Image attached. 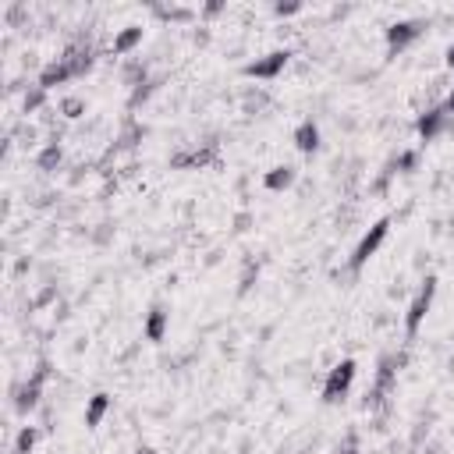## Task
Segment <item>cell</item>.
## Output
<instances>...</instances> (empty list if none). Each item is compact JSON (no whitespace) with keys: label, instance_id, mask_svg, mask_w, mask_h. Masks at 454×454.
Returning a JSON list of instances; mask_svg holds the SVG:
<instances>
[{"label":"cell","instance_id":"cell-8","mask_svg":"<svg viewBox=\"0 0 454 454\" xmlns=\"http://www.w3.org/2000/svg\"><path fill=\"white\" fill-rule=\"evenodd\" d=\"M107 408H110V398L107 394H96L93 401H89V408H85V426H100L103 422V415H107Z\"/></svg>","mask_w":454,"mask_h":454},{"label":"cell","instance_id":"cell-17","mask_svg":"<svg viewBox=\"0 0 454 454\" xmlns=\"http://www.w3.org/2000/svg\"><path fill=\"white\" fill-rule=\"evenodd\" d=\"M447 64H451V68H454V46H451V50H447Z\"/></svg>","mask_w":454,"mask_h":454},{"label":"cell","instance_id":"cell-10","mask_svg":"<svg viewBox=\"0 0 454 454\" xmlns=\"http://www.w3.org/2000/svg\"><path fill=\"white\" fill-rule=\"evenodd\" d=\"M291 181H295V171H291V167H274V171L266 174V189H270V192H281V189L291 185Z\"/></svg>","mask_w":454,"mask_h":454},{"label":"cell","instance_id":"cell-15","mask_svg":"<svg viewBox=\"0 0 454 454\" xmlns=\"http://www.w3.org/2000/svg\"><path fill=\"white\" fill-rule=\"evenodd\" d=\"M295 11H298V4H281L277 8V15H295Z\"/></svg>","mask_w":454,"mask_h":454},{"label":"cell","instance_id":"cell-3","mask_svg":"<svg viewBox=\"0 0 454 454\" xmlns=\"http://www.w3.org/2000/svg\"><path fill=\"white\" fill-rule=\"evenodd\" d=\"M433 291H437V281H426V288H422L419 295H415V302H412V309H408V320H405V326H408V334H415L419 330V323H422V316L430 313V302H433Z\"/></svg>","mask_w":454,"mask_h":454},{"label":"cell","instance_id":"cell-14","mask_svg":"<svg viewBox=\"0 0 454 454\" xmlns=\"http://www.w3.org/2000/svg\"><path fill=\"white\" fill-rule=\"evenodd\" d=\"M398 167H401V171H408V167H415V153H405V157L398 160Z\"/></svg>","mask_w":454,"mask_h":454},{"label":"cell","instance_id":"cell-7","mask_svg":"<svg viewBox=\"0 0 454 454\" xmlns=\"http://www.w3.org/2000/svg\"><path fill=\"white\" fill-rule=\"evenodd\" d=\"M444 121H447V110H444V107H440V110H430L426 117L419 121V135H422V139H433V135L444 128Z\"/></svg>","mask_w":454,"mask_h":454},{"label":"cell","instance_id":"cell-13","mask_svg":"<svg viewBox=\"0 0 454 454\" xmlns=\"http://www.w3.org/2000/svg\"><path fill=\"white\" fill-rule=\"evenodd\" d=\"M64 110H68V117H78L82 103H78V100H68V103H64Z\"/></svg>","mask_w":454,"mask_h":454},{"label":"cell","instance_id":"cell-11","mask_svg":"<svg viewBox=\"0 0 454 454\" xmlns=\"http://www.w3.org/2000/svg\"><path fill=\"white\" fill-rule=\"evenodd\" d=\"M135 43H142V28H128V33H121V36L114 40V50H117V53H128Z\"/></svg>","mask_w":454,"mask_h":454},{"label":"cell","instance_id":"cell-5","mask_svg":"<svg viewBox=\"0 0 454 454\" xmlns=\"http://www.w3.org/2000/svg\"><path fill=\"white\" fill-rule=\"evenodd\" d=\"M415 36H419V21H398V25H390V28H387V43L394 46V50L408 46Z\"/></svg>","mask_w":454,"mask_h":454},{"label":"cell","instance_id":"cell-16","mask_svg":"<svg viewBox=\"0 0 454 454\" xmlns=\"http://www.w3.org/2000/svg\"><path fill=\"white\" fill-rule=\"evenodd\" d=\"M444 110H447V114H454V89H451V96H447V103H444Z\"/></svg>","mask_w":454,"mask_h":454},{"label":"cell","instance_id":"cell-1","mask_svg":"<svg viewBox=\"0 0 454 454\" xmlns=\"http://www.w3.org/2000/svg\"><path fill=\"white\" fill-rule=\"evenodd\" d=\"M387 227H390V220L383 217V220H376L373 227H369V234L366 238H362L358 241V249H355V256H351V270H362V266H366L369 263V256L383 245V238H387Z\"/></svg>","mask_w":454,"mask_h":454},{"label":"cell","instance_id":"cell-6","mask_svg":"<svg viewBox=\"0 0 454 454\" xmlns=\"http://www.w3.org/2000/svg\"><path fill=\"white\" fill-rule=\"evenodd\" d=\"M295 146L302 149V153H313V149L320 146V128L313 125V121H302L298 132H295Z\"/></svg>","mask_w":454,"mask_h":454},{"label":"cell","instance_id":"cell-4","mask_svg":"<svg viewBox=\"0 0 454 454\" xmlns=\"http://www.w3.org/2000/svg\"><path fill=\"white\" fill-rule=\"evenodd\" d=\"M288 50H274V53H270L266 60H256V64H249L245 68V75H252V78H274L284 64H288Z\"/></svg>","mask_w":454,"mask_h":454},{"label":"cell","instance_id":"cell-12","mask_svg":"<svg viewBox=\"0 0 454 454\" xmlns=\"http://www.w3.org/2000/svg\"><path fill=\"white\" fill-rule=\"evenodd\" d=\"M33 444H36V430H21V437H18V447H15V454H28V451H33Z\"/></svg>","mask_w":454,"mask_h":454},{"label":"cell","instance_id":"cell-2","mask_svg":"<svg viewBox=\"0 0 454 454\" xmlns=\"http://www.w3.org/2000/svg\"><path fill=\"white\" fill-rule=\"evenodd\" d=\"M351 380H355V362L344 358L341 366H334V373L326 376V383H323V398H326V401H338L344 390L351 387Z\"/></svg>","mask_w":454,"mask_h":454},{"label":"cell","instance_id":"cell-18","mask_svg":"<svg viewBox=\"0 0 454 454\" xmlns=\"http://www.w3.org/2000/svg\"><path fill=\"white\" fill-rule=\"evenodd\" d=\"M139 454H153V451H139Z\"/></svg>","mask_w":454,"mask_h":454},{"label":"cell","instance_id":"cell-9","mask_svg":"<svg viewBox=\"0 0 454 454\" xmlns=\"http://www.w3.org/2000/svg\"><path fill=\"white\" fill-rule=\"evenodd\" d=\"M164 330H167V313L164 309H153L146 320V338L149 341H164Z\"/></svg>","mask_w":454,"mask_h":454}]
</instances>
